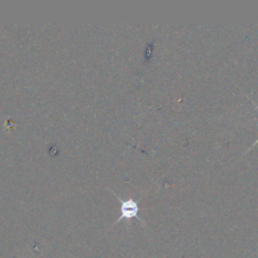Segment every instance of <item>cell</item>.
<instances>
[{
	"label": "cell",
	"instance_id": "cell-1",
	"mask_svg": "<svg viewBox=\"0 0 258 258\" xmlns=\"http://www.w3.org/2000/svg\"><path fill=\"white\" fill-rule=\"evenodd\" d=\"M114 194V192H113ZM115 197H117V199L119 200L120 204H121V207H120V212H121V215L120 217L116 220V222L113 224V226H115L117 223H119L121 220H127V221H130L131 219L133 218H136L138 221H140L143 225H144V222L143 220L139 217L138 213H139V206H138V203L133 200V199H128V200H122L120 197H118L116 194H114Z\"/></svg>",
	"mask_w": 258,
	"mask_h": 258
},
{
	"label": "cell",
	"instance_id": "cell-2",
	"mask_svg": "<svg viewBox=\"0 0 258 258\" xmlns=\"http://www.w3.org/2000/svg\"><path fill=\"white\" fill-rule=\"evenodd\" d=\"M257 143H258V139H257V140H256V141H255V142H254V143H253V145H251V147H250V148H249V149H248V150H247V151H246V152H248V151H249V150H250V149H251V148H252V147H253V146H255V145H256V144H257Z\"/></svg>",
	"mask_w": 258,
	"mask_h": 258
},
{
	"label": "cell",
	"instance_id": "cell-3",
	"mask_svg": "<svg viewBox=\"0 0 258 258\" xmlns=\"http://www.w3.org/2000/svg\"><path fill=\"white\" fill-rule=\"evenodd\" d=\"M252 103H253V104H254V106H255V107H256V108H257V109H258V105H256V104H255V103H254V102H253V101H252Z\"/></svg>",
	"mask_w": 258,
	"mask_h": 258
}]
</instances>
